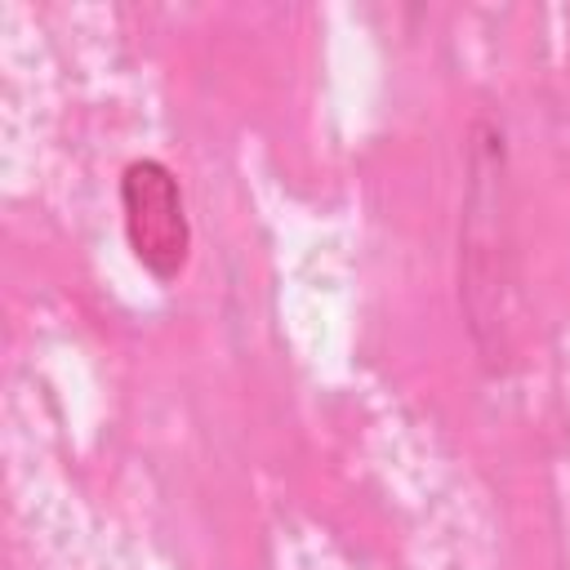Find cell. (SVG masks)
Masks as SVG:
<instances>
[{
    "label": "cell",
    "instance_id": "obj_1",
    "mask_svg": "<svg viewBox=\"0 0 570 570\" xmlns=\"http://www.w3.org/2000/svg\"><path fill=\"white\" fill-rule=\"evenodd\" d=\"M503 138L476 125L468 151V196L459 232V298L485 356L503 343V294H508V218H503Z\"/></svg>",
    "mask_w": 570,
    "mask_h": 570
},
{
    "label": "cell",
    "instance_id": "obj_2",
    "mask_svg": "<svg viewBox=\"0 0 570 570\" xmlns=\"http://www.w3.org/2000/svg\"><path fill=\"white\" fill-rule=\"evenodd\" d=\"M120 214H125V240L134 258L156 281H178L191 254V223L183 205V187L165 160H134L120 174Z\"/></svg>",
    "mask_w": 570,
    "mask_h": 570
}]
</instances>
